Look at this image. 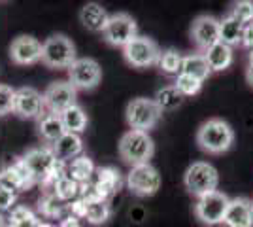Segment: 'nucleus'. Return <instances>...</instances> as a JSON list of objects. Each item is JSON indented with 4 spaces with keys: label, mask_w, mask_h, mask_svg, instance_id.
<instances>
[{
    "label": "nucleus",
    "mask_w": 253,
    "mask_h": 227,
    "mask_svg": "<svg viewBox=\"0 0 253 227\" xmlns=\"http://www.w3.org/2000/svg\"><path fill=\"white\" fill-rule=\"evenodd\" d=\"M59 227H82V226H80V220H78V218H74L72 214H68L66 218L61 220Z\"/></svg>",
    "instance_id": "obj_39"
},
{
    "label": "nucleus",
    "mask_w": 253,
    "mask_h": 227,
    "mask_svg": "<svg viewBox=\"0 0 253 227\" xmlns=\"http://www.w3.org/2000/svg\"><path fill=\"white\" fill-rule=\"evenodd\" d=\"M6 226H8V218L0 214V227H6Z\"/></svg>",
    "instance_id": "obj_41"
},
{
    "label": "nucleus",
    "mask_w": 253,
    "mask_h": 227,
    "mask_svg": "<svg viewBox=\"0 0 253 227\" xmlns=\"http://www.w3.org/2000/svg\"><path fill=\"white\" fill-rule=\"evenodd\" d=\"M174 87L178 89L183 97H193V95H197L202 89V82L197 80V78H191L187 74H178L176 76V82H174Z\"/></svg>",
    "instance_id": "obj_33"
},
{
    "label": "nucleus",
    "mask_w": 253,
    "mask_h": 227,
    "mask_svg": "<svg viewBox=\"0 0 253 227\" xmlns=\"http://www.w3.org/2000/svg\"><path fill=\"white\" fill-rule=\"evenodd\" d=\"M36 227H57V226H53V224H47V222H38V226Z\"/></svg>",
    "instance_id": "obj_42"
},
{
    "label": "nucleus",
    "mask_w": 253,
    "mask_h": 227,
    "mask_svg": "<svg viewBox=\"0 0 253 227\" xmlns=\"http://www.w3.org/2000/svg\"><path fill=\"white\" fill-rule=\"evenodd\" d=\"M66 129L63 125V119H61V114H53V112H47L43 114L42 118L38 119V135L42 136L47 144H55L63 136Z\"/></svg>",
    "instance_id": "obj_21"
},
{
    "label": "nucleus",
    "mask_w": 253,
    "mask_h": 227,
    "mask_svg": "<svg viewBox=\"0 0 253 227\" xmlns=\"http://www.w3.org/2000/svg\"><path fill=\"white\" fill-rule=\"evenodd\" d=\"M250 65H253V49H252V53H250Z\"/></svg>",
    "instance_id": "obj_43"
},
{
    "label": "nucleus",
    "mask_w": 253,
    "mask_h": 227,
    "mask_svg": "<svg viewBox=\"0 0 253 227\" xmlns=\"http://www.w3.org/2000/svg\"><path fill=\"white\" fill-rule=\"evenodd\" d=\"M181 74H187L191 78H197L204 84V80H208L211 74L210 66L204 53H191L187 57H183V63H181Z\"/></svg>",
    "instance_id": "obj_25"
},
{
    "label": "nucleus",
    "mask_w": 253,
    "mask_h": 227,
    "mask_svg": "<svg viewBox=\"0 0 253 227\" xmlns=\"http://www.w3.org/2000/svg\"><path fill=\"white\" fill-rule=\"evenodd\" d=\"M125 118L130 129L148 133L149 129H153L159 121H161L163 110L157 106L155 98L136 97L126 104Z\"/></svg>",
    "instance_id": "obj_6"
},
{
    "label": "nucleus",
    "mask_w": 253,
    "mask_h": 227,
    "mask_svg": "<svg viewBox=\"0 0 253 227\" xmlns=\"http://www.w3.org/2000/svg\"><path fill=\"white\" fill-rule=\"evenodd\" d=\"M112 218V208L106 201H100V203H89L87 205V214H85V220L91 224V226H102L108 220Z\"/></svg>",
    "instance_id": "obj_32"
},
{
    "label": "nucleus",
    "mask_w": 253,
    "mask_h": 227,
    "mask_svg": "<svg viewBox=\"0 0 253 227\" xmlns=\"http://www.w3.org/2000/svg\"><path fill=\"white\" fill-rule=\"evenodd\" d=\"M10 59L15 65H34L42 61V42L31 34L15 36L10 44Z\"/></svg>",
    "instance_id": "obj_14"
},
{
    "label": "nucleus",
    "mask_w": 253,
    "mask_h": 227,
    "mask_svg": "<svg viewBox=\"0 0 253 227\" xmlns=\"http://www.w3.org/2000/svg\"><path fill=\"white\" fill-rule=\"evenodd\" d=\"M246 80H248V84L253 87V65H250L246 68Z\"/></svg>",
    "instance_id": "obj_40"
},
{
    "label": "nucleus",
    "mask_w": 253,
    "mask_h": 227,
    "mask_svg": "<svg viewBox=\"0 0 253 227\" xmlns=\"http://www.w3.org/2000/svg\"><path fill=\"white\" fill-rule=\"evenodd\" d=\"M242 34L244 25L238 19H234L231 13L219 19V42L234 47V45H242Z\"/></svg>",
    "instance_id": "obj_23"
},
{
    "label": "nucleus",
    "mask_w": 253,
    "mask_h": 227,
    "mask_svg": "<svg viewBox=\"0 0 253 227\" xmlns=\"http://www.w3.org/2000/svg\"><path fill=\"white\" fill-rule=\"evenodd\" d=\"M95 173H96L95 163H93L91 157H87V155L76 157L74 161H70V165L66 167V174H68L74 182H78L80 185L91 182L93 176H95Z\"/></svg>",
    "instance_id": "obj_24"
},
{
    "label": "nucleus",
    "mask_w": 253,
    "mask_h": 227,
    "mask_svg": "<svg viewBox=\"0 0 253 227\" xmlns=\"http://www.w3.org/2000/svg\"><path fill=\"white\" fill-rule=\"evenodd\" d=\"M42 63L47 68H70L76 63V45L66 34H51L42 44Z\"/></svg>",
    "instance_id": "obj_5"
},
{
    "label": "nucleus",
    "mask_w": 253,
    "mask_h": 227,
    "mask_svg": "<svg viewBox=\"0 0 253 227\" xmlns=\"http://www.w3.org/2000/svg\"><path fill=\"white\" fill-rule=\"evenodd\" d=\"M191 40L197 44V47L206 51L211 45L219 42V19H215L213 15H199L193 25H191Z\"/></svg>",
    "instance_id": "obj_16"
},
{
    "label": "nucleus",
    "mask_w": 253,
    "mask_h": 227,
    "mask_svg": "<svg viewBox=\"0 0 253 227\" xmlns=\"http://www.w3.org/2000/svg\"><path fill=\"white\" fill-rule=\"evenodd\" d=\"M242 45L248 49H253V21L244 25V34H242Z\"/></svg>",
    "instance_id": "obj_38"
},
{
    "label": "nucleus",
    "mask_w": 253,
    "mask_h": 227,
    "mask_svg": "<svg viewBox=\"0 0 253 227\" xmlns=\"http://www.w3.org/2000/svg\"><path fill=\"white\" fill-rule=\"evenodd\" d=\"M227 227H253V201L248 197H234L229 203L223 220Z\"/></svg>",
    "instance_id": "obj_17"
},
{
    "label": "nucleus",
    "mask_w": 253,
    "mask_h": 227,
    "mask_svg": "<svg viewBox=\"0 0 253 227\" xmlns=\"http://www.w3.org/2000/svg\"><path fill=\"white\" fill-rule=\"evenodd\" d=\"M102 34H104V40L110 45H114V47H125L126 44L130 42V40H134L138 36L136 21L128 13H123V11L114 13V15H110L108 25H106Z\"/></svg>",
    "instance_id": "obj_10"
},
{
    "label": "nucleus",
    "mask_w": 253,
    "mask_h": 227,
    "mask_svg": "<svg viewBox=\"0 0 253 227\" xmlns=\"http://www.w3.org/2000/svg\"><path fill=\"white\" fill-rule=\"evenodd\" d=\"M155 102H157V106L163 112H169V110H176L183 102V95L174 86L163 87V89H159L157 95H155Z\"/></svg>",
    "instance_id": "obj_29"
},
{
    "label": "nucleus",
    "mask_w": 253,
    "mask_h": 227,
    "mask_svg": "<svg viewBox=\"0 0 253 227\" xmlns=\"http://www.w3.org/2000/svg\"><path fill=\"white\" fill-rule=\"evenodd\" d=\"M8 222L11 227H36L40 220L29 206H13L11 214L8 216Z\"/></svg>",
    "instance_id": "obj_30"
},
{
    "label": "nucleus",
    "mask_w": 253,
    "mask_h": 227,
    "mask_svg": "<svg viewBox=\"0 0 253 227\" xmlns=\"http://www.w3.org/2000/svg\"><path fill=\"white\" fill-rule=\"evenodd\" d=\"M61 119H63V125L66 133H74V135H80L87 129V123H89V118L85 114V110L80 106V104H74L68 110H64L61 114Z\"/></svg>",
    "instance_id": "obj_26"
},
{
    "label": "nucleus",
    "mask_w": 253,
    "mask_h": 227,
    "mask_svg": "<svg viewBox=\"0 0 253 227\" xmlns=\"http://www.w3.org/2000/svg\"><path fill=\"white\" fill-rule=\"evenodd\" d=\"M87 201H84L82 197H78V199H74L72 203H68V210H70V214L74 218H85V214H87Z\"/></svg>",
    "instance_id": "obj_36"
},
{
    "label": "nucleus",
    "mask_w": 253,
    "mask_h": 227,
    "mask_svg": "<svg viewBox=\"0 0 253 227\" xmlns=\"http://www.w3.org/2000/svg\"><path fill=\"white\" fill-rule=\"evenodd\" d=\"M32 185H34V180H32L31 173H29V169L23 163L21 157H17L11 165L4 167L0 171V187L2 189H8V191L17 195L25 189H31Z\"/></svg>",
    "instance_id": "obj_15"
},
{
    "label": "nucleus",
    "mask_w": 253,
    "mask_h": 227,
    "mask_svg": "<svg viewBox=\"0 0 253 227\" xmlns=\"http://www.w3.org/2000/svg\"><path fill=\"white\" fill-rule=\"evenodd\" d=\"M108 19H110L108 11L100 4H96V2H87L84 8L80 10V21L91 33H104Z\"/></svg>",
    "instance_id": "obj_20"
},
{
    "label": "nucleus",
    "mask_w": 253,
    "mask_h": 227,
    "mask_svg": "<svg viewBox=\"0 0 253 227\" xmlns=\"http://www.w3.org/2000/svg\"><path fill=\"white\" fill-rule=\"evenodd\" d=\"M76 91L78 89L66 80H59V82L49 84L47 89L43 91L45 110L53 112V114H63L64 110H68L76 104Z\"/></svg>",
    "instance_id": "obj_12"
},
{
    "label": "nucleus",
    "mask_w": 253,
    "mask_h": 227,
    "mask_svg": "<svg viewBox=\"0 0 253 227\" xmlns=\"http://www.w3.org/2000/svg\"><path fill=\"white\" fill-rule=\"evenodd\" d=\"M204 57L208 61V66H210L211 72H223V70H227L232 65L234 53H232V47L217 42L215 45H211L210 49L204 51Z\"/></svg>",
    "instance_id": "obj_22"
},
{
    "label": "nucleus",
    "mask_w": 253,
    "mask_h": 227,
    "mask_svg": "<svg viewBox=\"0 0 253 227\" xmlns=\"http://www.w3.org/2000/svg\"><path fill=\"white\" fill-rule=\"evenodd\" d=\"M181 63H183V57L176 49H167L161 53L159 59V68L169 76H178L181 74Z\"/></svg>",
    "instance_id": "obj_31"
},
{
    "label": "nucleus",
    "mask_w": 253,
    "mask_h": 227,
    "mask_svg": "<svg viewBox=\"0 0 253 227\" xmlns=\"http://www.w3.org/2000/svg\"><path fill=\"white\" fill-rule=\"evenodd\" d=\"M93 182H95V185L98 187L102 199L108 201L110 197H114V195L121 189L123 178H121V173H119L117 169H114V167H100V169H96Z\"/></svg>",
    "instance_id": "obj_18"
},
{
    "label": "nucleus",
    "mask_w": 253,
    "mask_h": 227,
    "mask_svg": "<svg viewBox=\"0 0 253 227\" xmlns=\"http://www.w3.org/2000/svg\"><path fill=\"white\" fill-rule=\"evenodd\" d=\"M66 208H68V205L63 203L53 191L43 193L42 197H40V201H38V210H40V214L45 218H61Z\"/></svg>",
    "instance_id": "obj_28"
},
{
    "label": "nucleus",
    "mask_w": 253,
    "mask_h": 227,
    "mask_svg": "<svg viewBox=\"0 0 253 227\" xmlns=\"http://www.w3.org/2000/svg\"><path fill=\"white\" fill-rule=\"evenodd\" d=\"M197 144L202 151L219 155L231 150V146L234 144V131L227 121L211 118L204 121L197 131Z\"/></svg>",
    "instance_id": "obj_2"
},
{
    "label": "nucleus",
    "mask_w": 253,
    "mask_h": 227,
    "mask_svg": "<svg viewBox=\"0 0 253 227\" xmlns=\"http://www.w3.org/2000/svg\"><path fill=\"white\" fill-rule=\"evenodd\" d=\"M117 150L123 161L128 163L130 167H136V165L149 163V159L155 153V144H153V138L149 136V133L130 129L121 136Z\"/></svg>",
    "instance_id": "obj_3"
},
{
    "label": "nucleus",
    "mask_w": 253,
    "mask_h": 227,
    "mask_svg": "<svg viewBox=\"0 0 253 227\" xmlns=\"http://www.w3.org/2000/svg\"><path fill=\"white\" fill-rule=\"evenodd\" d=\"M13 98H15V89H11L6 84H0V118L13 112Z\"/></svg>",
    "instance_id": "obj_35"
},
{
    "label": "nucleus",
    "mask_w": 253,
    "mask_h": 227,
    "mask_svg": "<svg viewBox=\"0 0 253 227\" xmlns=\"http://www.w3.org/2000/svg\"><path fill=\"white\" fill-rule=\"evenodd\" d=\"M229 203L231 199L227 197V193L223 191H213V193H208L201 197L195 205V216L197 220L204 224V226H219L225 220V214H227V208H229Z\"/></svg>",
    "instance_id": "obj_8"
},
{
    "label": "nucleus",
    "mask_w": 253,
    "mask_h": 227,
    "mask_svg": "<svg viewBox=\"0 0 253 227\" xmlns=\"http://www.w3.org/2000/svg\"><path fill=\"white\" fill-rule=\"evenodd\" d=\"M15 201H17V195L0 187V210H11Z\"/></svg>",
    "instance_id": "obj_37"
},
{
    "label": "nucleus",
    "mask_w": 253,
    "mask_h": 227,
    "mask_svg": "<svg viewBox=\"0 0 253 227\" xmlns=\"http://www.w3.org/2000/svg\"><path fill=\"white\" fill-rule=\"evenodd\" d=\"M102 80V68L91 57H82L76 59V63L68 68V82L76 87V89H95Z\"/></svg>",
    "instance_id": "obj_11"
},
{
    "label": "nucleus",
    "mask_w": 253,
    "mask_h": 227,
    "mask_svg": "<svg viewBox=\"0 0 253 227\" xmlns=\"http://www.w3.org/2000/svg\"><path fill=\"white\" fill-rule=\"evenodd\" d=\"M126 185L138 197H151L161 187V174L149 163L136 165V167H130V171L126 174Z\"/></svg>",
    "instance_id": "obj_9"
},
{
    "label": "nucleus",
    "mask_w": 253,
    "mask_h": 227,
    "mask_svg": "<svg viewBox=\"0 0 253 227\" xmlns=\"http://www.w3.org/2000/svg\"><path fill=\"white\" fill-rule=\"evenodd\" d=\"M183 184H185V189L191 195H195L197 199H201L204 195L217 191L219 173H217V169L213 165H210V163L197 161L185 171Z\"/></svg>",
    "instance_id": "obj_4"
},
{
    "label": "nucleus",
    "mask_w": 253,
    "mask_h": 227,
    "mask_svg": "<svg viewBox=\"0 0 253 227\" xmlns=\"http://www.w3.org/2000/svg\"><path fill=\"white\" fill-rule=\"evenodd\" d=\"M43 95L34 87H19L15 89L13 98V114L23 119H40L43 116Z\"/></svg>",
    "instance_id": "obj_13"
},
{
    "label": "nucleus",
    "mask_w": 253,
    "mask_h": 227,
    "mask_svg": "<svg viewBox=\"0 0 253 227\" xmlns=\"http://www.w3.org/2000/svg\"><path fill=\"white\" fill-rule=\"evenodd\" d=\"M231 15L234 19L242 23V25H248V23L253 21V2H248V0H242V2H236L234 8H232Z\"/></svg>",
    "instance_id": "obj_34"
},
{
    "label": "nucleus",
    "mask_w": 253,
    "mask_h": 227,
    "mask_svg": "<svg viewBox=\"0 0 253 227\" xmlns=\"http://www.w3.org/2000/svg\"><path fill=\"white\" fill-rule=\"evenodd\" d=\"M21 159L27 165L34 184H55L57 178H61L63 174H66V163L57 159V155L53 153L51 146L32 148V150H29L23 155Z\"/></svg>",
    "instance_id": "obj_1"
},
{
    "label": "nucleus",
    "mask_w": 253,
    "mask_h": 227,
    "mask_svg": "<svg viewBox=\"0 0 253 227\" xmlns=\"http://www.w3.org/2000/svg\"><path fill=\"white\" fill-rule=\"evenodd\" d=\"M80 191H82V185L78 184V182H74L68 174H63L53 184V193L57 195L63 203H72L74 199L80 197Z\"/></svg>",
    "instance_id": "obj_27"
},
{
    "label": "nucleus",
    "mask_w": 253,
    "mask_h": 227,
    "mask_svg": "<svg viewBox=\"0 0 253 227\" xmlns=\"http://www.w3.org/2000/svg\"><path fill=\"white\" fill-rule=\"evenodd\" d=\"M53 153L57 155V159L61 161H74L76 157H80L84 153V140L80 135L74 133H64L59 140L51 144Z\"/></svg>",
    "instance_id": "obj_19"
},
{
    "label": "nucleus",
    "mask_w": 253,
    "mask_h": 227,
    "mask_svg": "<svg viewBox=\"0 0 253 227\" xmlns=\"http://www.w3.org/2000/svg\"><path fill=\"white\" fill-rule=\"evenodd\" d=\"M161 53L163 51L149 36H140V34L123 47L125 61L134 68H148V66L159 65Z\"/></svg>",
    "instance_id": "obj_7"
}]
</instances>
